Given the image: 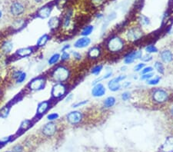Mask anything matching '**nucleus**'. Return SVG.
<instances>
[{"label":"nucleus","mask_w":173,"mask_h":152,"mask_svg":"<svg viewBox=\"0 0 173 152\" xmlns=\"http://www.w3.org/2000/svg\"><path fill=\"white\" fill-rule=\"evenodd\" d=\"M112 74V71H108V72H107V74H105V75H104L103 77H102V79H107V78H110Z\"/></svg>","instance_id":"a18cd8bd"},{"label":"nucleus","mask_w":173,"mask_h":152,"mask_svg":"<svg viewBox=\"0 0 173 152\" xmlns=\"http://www.w3.org/2000/svg\"><path fill=\"white\" fill-rule=\"evenodd\" d=\"M90 43L91 39L88 38L87 36H84V37L79 39L75 42L74 47L77 48V49H83V48L87 47Z\"/></svg>","instance_id":"ddd939ff"},{"label":"nucleus","mask_w":173,"mask_h":152,"mask_svg":"<svg viewBox=\"0 0 173 152\" xmlns=\"http://www.w3.org/2000/svg\"><path fill=\"white\" fill-rule=\"evenodd\" d=\"M70 71L68 68L63 65H60L55 68L51 74V78L56 83H62L67 81L69 78Z\"/></svg>","instance_id":"7ed1b4c3"},{"label":"nucleus","mask_w":173,"mask_h":152,"mask_svg":"<svg viewBox=\"0 0 173 152\" xmlns=\"http://www.w3.org/2000/svg\"><path fill=\"white\" fill-rule=\"evenodd\" d=\"M125 68H126V67H125V66L122 67V68H121V70H122V71H125Z\"/></svg>","instance_id":"603ef678"},{"label":"nucleus","mask_w":173,"mask_h":152,"mask_svg":"<svg viewBox=\"0 0 173 152\" xmlns=\"http://www.w3.org/2000/svg\"><path fill=\"white\" fill-rule=\"evenodd\" d=\"M130 98H131V93L129 92H123L122 94V99L123 101H125V102L128 101Z\"/></svg>","instance_id":"e433bc0d"},{"label":"nucleus","mask_w":173,"mask_h":152,"mask_svg":"<svg viewBox=\"0 0 173 152\" xmlns=\"http://www.w3.org/2000/svg\"><path fill=\"white\" fill-rule=\"evenodd\" d=\"M69 58H70L69 54L68 52H62V55H61V56H60V58H61V60H62V62H64V61H66V60L69 59Z\"/></svg>","instance_id":"ea45409f"},{"label":"nucleus","mask_w":173,"mask_h":152,"mask_svg":"<svg viewBox=\"0 0 173 152\" xmlns=\"http://www.w3.org/2000/svg\"><path fill=\"white\" fill-rule=\"evenodd\" d=\"M72 98V94H70L69 95L68 97H67L66 98H65V101H66V102H69V101L70 99Z\"/></svg>","instance_id":"8fccbe9b"},{"label":"nucleus","mask_w":173,"mask_h":152,"mask_svg":"<svg viewBox=\"0 0 173 152\" xmlns=\"http://www.w3.org/2000/svg\"><path fill=\"white\" fill-rule=\"evenodd\" d=\"M58 115L57 113H52L49 115L47 116V119L49 120V121H54V120H56L58 119Z\"/></svg>","instance_id":"58836bf2"},{"label":"nucleus","mask_w":173,"mask_h":152,"mask_svg":"<svg viewBox=\"0 0 173 152\" xmlns=\"http://www.w3.org/2000/svg\"><path fill=\"white\" fill-rule=\"evenodd\" d=\"M26 73H24V72H23V71H22V72L19 74V75L16 78V82L17 83H22L23 81H24L25 79H26Z\"/></svg>","instance_id":"473e14b6"},{"label":"nucleus","mask_w":173,"mask_h":152,"mask_svg":"<svg viewBox=\"0 0 173 152\" xmlns=\"http://www.w3.org/2000/svg\"><path fill=\"white\" fill-rule=\"evenodd\" d=\"M125 46V41L119 36H113L107 42L106 49L111 53L116 54L124 50Z\"/></svg>","instance_id":"f257e3e1"},{"label":"nucleus","mask_w":173,"mask_h":152,"mask_svg":"<svg viewBox=\"0 0 173 152\" xmlns=\"http://www.w3.org/2000/svg\"><path fill=\"white\" fill-rule=\"evenodd\" d=\"M101 55V49L99 46H94L91 48L88 52V57L91 59L98 58Z\"/></svg>","instance_id":"2eb2a0df"},{"label":"nucleus","mask_w":173,"mask_h":152,"mask_svg":"<svg viewBox=\"0 0 173 152\" xmlns=\"http://www.w3.org/2000/svg\"><path fill=\"white\" fill-rule=\"evenodd\" d=\"M143 68H145V64L144 63H139L138 65H136L134 68V71H142Z\"/></svg>","instance_id":"37998d69"},{"label":"nucleus","mask_w":173,"mask_h":152,"mask_svg":"<svg viewBox=\"0 0 173 152\" xmlns=\"http://www.w3.org/2000/svg\"><path fill=\"white\" fill-rule=\"evenodd\" d=\"M152 71H153V68H152V67L151 66L145 67V68H143V69H142V71H141V74H148V73L152 72Z\"/></svg>","instance_id":"72a5a7b5"},{"label":"nucleus","mask_w":173,"mask_h":152,"mask_svg":"<svg viewBox=\"0 0 173 152\" xmlns=\"http://www.w3.org/2000/svg\"><path fill=\"white\" fill-rule=\"evenodd\" d=\"M115 102H116V100H115V98L112 97V96H109V97L106 98L104 100L103 105L105 108L108 109V108L113 107L114 105H115Z\"/></svg>","instance_id":"6ab92c4d"},{"label":"nucleus","mask_w":173,"mask_h":152,"mask_svg":"<svg viewBox=\"0 0 173 152\" xmlns=\"http://www.w3.org/2000/svg\"><path fill=\"white\" fill-rule=\"evenodd\" d=\"M105 92H106V90H105V86L101 83H98V84L94 85L92 90V96L96 98L102 97L105 94Z\"/></svg>","instance_id":"f8f14e48"},{"label":"nucleus","mask_w":173,"mask_h":152,"mask_svg":"<svg viewBox=\"0 0 173 152\" xmlns=\"http://www.w3.org/2000/svg\"><path fill=\"white\" fill-rule=\"evenodd\" d=\"M42 1H43V0H33V2H34L35 3H41Z\"/></svg>","instance_id":"3c124183"},{"label":"nucleus","mask_w":173,"mask_h":152,"mask_svg":"<svg viewBox=\"0 0 173 152\" xmlns=\"http://www.w3.org/2000/svg\"><path fill=\"white\" fill-rule=\"evenodd\" d=\"M163 147L166 150V152H168V150H173V138L169 137V138H167L166 141L164 144Z\"/></svg>","instance_id":"4be33fe9"},{"label":"nucleus","mask_w":173,"mask_h":152,"mask_svg":"<svg viewBox=\"0 0 173 152\" xmlns=\"http://www.w3.org/2000/svg\"><path fill=\"white\" fill-rule=\"evenodd\" d=\"M93 29H94V26H86V28H84V29H83V31H82L81 35L83 36H89V35H90L91 33H92Z\"/></svg>","instance_id":"393cba45"},{"label":"nucleus","mask_w":173,"mask_h":152,"mask_svg":"<svg viewBox=\"0 0 173 152\" xmlns=\"http://www.w3.org/2000/svg\"><path fill=\"white\" fill-rule=\"evenodd\" d=\"M160 58L164 63H170L173 60V54L168 49H165L161 52Z\"/></svg>","instance_id":"4468645a"},{"label":"nucleus","mask_w":173,"mask_h":152,"mask_svg":"<svg viewBox=\"0 0 173 152\" xmlns=\"http://www.w3.org/2000/svg\"><path fill=\"white\" fill-rule=\"evenodd\" d=\"M169 113H170V115H171V117L173 118V102L171 103V106H170V108H169Z\"/></svg>","instance_id":"de8ad7c7"},{"label":"nucleus","mask_w":173,"mask_h":152,"mask_svg":"<svg viewBox=\"0 0 173 152\" xmlns=\"http://www.w3.org/2000/svg\"><path fill=\"white\" fill-rule=\"evenodd\" d=\"M83 118V113L79 111L71 112L66 115V120L70 125H76L79 124Z\"/></svg>","instance_id":"423d86ee"},{"label":"nucleus","mask_w":173,"mask_h":152,"mask_svg":"<svg viewBox=\"0 0 173 152\" xmlns=\"http://www.w3.org/2000/svg\"><path fill=\"white\" fill-rule=\"evenodd\" d=\"M66 92V87L62 83H56L52 87L51 95L54 98H59Z\"/></svg>","instance_id":"0eeeda50"},{"label":"nucleus","mask_w":173,"mask_h":152,"mask_svg":"<svg viewBox=\"0 0 173 152\" xmlns=\"http://www.w3.org/2000/svg\"><path fill=\"white\" fill-rule=\"evenodd\" d=\"M49 107V102H48V101H45V102H41V103H39L37 107V111H36L37 115H42V114H44L47 110H48Z\"/></svg>","instance_id":"f3484780"},{"label":"nucleus","mask_w":173,"mask_h":152,"mask_svg":"<svg viewBox=\"0 0 173 152\" xmlns=\"http://www.w3.org/2000/svg\"><path fill=\"white\" fill-rule=\"evenodd\" d=\"M126 78L125 75H119L118 77L112 78L111 81H108V87L110 91L112 92H117V91L121 89V85H120V81H124Z\"/></svg>","instance_id":"1a4fd4ad"},{"label":"nucleus","mask_w":173,"mask_h":152,"mask_svg":"<svg viewBox=\"0 0 173 152\" xmlns=\"http://www.w3.org/2000/svg\"><path fill=\"white\" fill-rule=\"evenodd\" d=\"M49 36H48V35L46 34L43 35V36H41V37L39 38V40H38L37 46H39V47L44 46V45L47 43V42L49 41Z\"/></svg>","instance_id":"5701e85b"},{"label":"nucleus","mask_w":173,"mask_h":152,"mask_svg":"<svg viewBox=\"0 0 173 152\" xmlns=\"http://www.w3.org/2000/svg\"><path fill=\"white\" fill-rule=\"evenodd\" d=\"M9 110H10L9 108H8V107L4 108V109H2V111L0 112V116L3 118H6V117L8 116L9 113Z\"/></svg>","instance_id":"2f4dec72"},{"label":"nucleus","mask_w":173,"mask_h":152,"mask_svg":"<svg viewBox=\"0 0 173 152\" xmlns=\"http://www.w3.org/2000/svg\"><path fill=\"white\" fill-rule=\"evenodd\" d=\"M51 11H52V7L46 5V6L42 7V9L39 10L38 12V16L41 19H46L49 16Z\"/></svg>","instance_id":"dca6fc26"},{"label":"nucleus","mask_w":173,"mask_h":152,"mask_svg":"<svg viewBox=\"0 0 173 152\" xmlns=\"http://www.w3.org/2000/svg\"><path fill=\"white\" fill-rule=\"evenodd\" d=\"M31 125V121L30 120H25L22 122L21 125H20V130L22 131H25V130L27 129L28 128H29Z\"/></svg>","instance_id":"c85d7f7f"},{"label":"nucleus","mask_w":173,"mask_h":152,"mask_svg":"<svg viewBox=\"0 0 173 152\" xmlns=\"http://www.w3.org/2000/svg\"><path fill=\"white\" fill-rule=\"evenodd\" d=\"M2 11L0 10V19L2 18Z\"/></svg>","instance_id":"864d4df0"},{"label":"nucleus","mask_w":173,"mask_h":152,"mask_svg":"<svg viewBox=\"0 0 173 152\" xmlns=\"http://www.w3.org/2000/svg\"><path fill=\"white\" fill-rule=\"evenodd\" d=\"M23 150H24V148H23V146H22L21 144H17V145L14 146V147H12V152H23Z\"/></svg>","instance_id":"f704fd0d"},{"label":"nucleus","mask_w":173,"mask_h":152,"mask_svg":"<svg viewBox=\"0 0 173 152\" xmlns=\"http://www.w3.org/2000/svg\"><path fill=\"white\" fill-rule=\"evenodd\" d=\"M146 52L149 54L156 53L158 52V49L154 45H149L146 47Z\"/></svg>","instance_id":"c756f323"},{"label":"nucleus","mask_w":173,"mask_h":152,"mask_svg":"<svg viewBox=\"0 0 173 152\" xmlns=\"http://www.w3.org/2000/svg\"><path fill=\"white\" fill-rule=\"evenodd\" d=\"M141 59L143 60L144 62H150L151 60H152V56L150 55V54L147 53L146 55H145L144 56H142Z\"/></svg>","instance_id":"c9c22d12"},{"label":"nucleus","mask_w":173,"mask_h":152,"mask_svg":"<svg viewBox=\"0 0 173 152\" xmlns=\"http://www.w3.org/2000/svg\"><path fill=\"white\" fill-rule=\"evenodd\" d=\"M154 74L153 73H148V74H143V75L141 76V79L142 80H149L150 78H152L153 77Z\"/></svg>","instance_id":"4c0bfd02"},{"label":"nucleus","mask_w":173,"mask_h":152,"mask_svg":"<svg viewBox=\"0 0 173 152\" xmlns=\"http://www.w3.org/2000/svg\"><path fill=\"white\" fill-rule=\"evenodd\" d=\"M24 25V22H23L22 20H16V21L14 22V28H16V29H19V28H22Z\"/></svg>","instance_id":"a19ab883"},{"label":"nucleus","mask_w":173,"mask_h":152,"mask_svg":"<svg viewBox=\"0 0 173 152\" xmlns=\"http://www.w3.org/2000/svg\"><path fill=\"white\" fill-rule=\"evenodd\" d=\"M88 102H89L88 100H84V101H82V102H77V103L74 104V105H72V107L73 108L81 107V106H83V105H85L86 104H87Z\"/></svg>","instance_id":"79ce46f5"},{"label":"nucleus","mask_w":173,"mask_h":152,"mask_svg":"<svg viewBox=\"0 0 173 152\" xmlns=\"http://www.w3.org/2000/svg\"><path fill=\"white\" fill-rule=\"evenodd\" d=\"M33 48L28 47V48H23V49H20L19 50H17L16 55H19V57H27L29 55H30L31 54L33 53Z\"/></svg>","instance_id":"a211bd4d"},{"label":"nucleus","mask_w":173,"mask_h":152,"mask_svg":"<svg viewBox=\"0 0 173 152\" xmlns=\"http://www.w3.org/2000/svg\"><path fill=\"white\" fill-rule=\"evenodd\" d=\"M161 77L160 76H156L155 78H152V79H149L147 80V84L149 85H156L159 84L160 82Z\"/></svg>","instance_id":"cd10ccee"},{"label":"nucleus","mask_w":173,"mask_h":152,"mask_svg":"<svg viewBox=\"0 0 173 152\" xmlns=\"http://www.w3.org/2000/svg\"><path fill=\"white\" fill-rule=\"evenodd\" d=\"M25 10H26V5L19 0L12 1L8 7L9 14L14 18H17L22 16L25 12Z\"/></svg>","instance_id":"20e7f679"},{"label":"nucleus","mask_w":173,"mask_h":152,"mask_svg":"<svg viewBox=\"0 0 173 152\" xmlns=\"http://www.w3.org/2000/svg\"><path fill=\"white\" fill-rule=\"evenodd\" d=\"M2 51L5 54H8L13 49V44L12 42H10V41H7V42H4L2 45Z\"/></svg>","instance_id":"aec40b11"},{"label":"nucleus","mask_w":173,"mask_h":152,"mask_svg":"<svg viewBox=\"0 0 173 152\" xmlns=\"http://www.w3.org/2000/svg\"><path fill=\"white\" fill-rule=\"evenodd\" d=\"M151 100L156 105H162L169 101V94L163 88H154L151 91Z\"/></svg>","instance_id":"f03ea898"},{"label":"nucleus","mask_w":173,"mask_h":152,"mask_svg":"<svg viewBox=\"0 0 173 152\" xmlns=\"http://www.w3.org/2000/svg\"><path fill=\"white\" fill-rule=\"evenodd\" d=\"M72 55H73V57H74V58H75V59L80 60L82 58V55H81V54L79 53V52H72Z\"/></svg>","instance_id":"c03bdc74"},{"label":"nucleus","mask_w":173,"mask_h":152,"mask_svg":"<svg viewBox=\"0 0 173 152\" xmlns=\"http://www.w3.org/2000/svg\"><path fill=\"white\" fill-rule=\"evenodd\" d=\"M60 20L58 17H52L49 21V26L51 29H55L59 26Z\"/></svg>","instance_id":"412c9836"},{"label":"nucleus","mask_w":173,"mask_h":152,"mask_svg":"<svg viewBox=\"0 0 173 152\" xmlns=\"http://www.w3.org/2000/svg\"><path fill=\"white\" fill-rule=\"evenodd\" d=\"M139 21L142 26H148V25L150 24V21H149V19L147 18L145 16H141L140 19H139Z\"/></svg>","instance_id":"7c9ffc66"},{"label":"nucleus","mask_w":173,"mask_h":152,"mask_svg":"<svg viewBox=\"0 0 173 152\" xmlns=\"http://www.w3.org/2000/svg\"><path fill=\"white\" fill-rule=\"evenodd\" d=\"M143 36V31L138 27L131 28L128 30L126 33V37L128 40L131 42H136L139 40Z\"/></svg>","instance_id":"39448f33"},{"label":"nucleus","mask_w":173,"mask_h":152,"mask_svg":"<svg viewBox=\"0 0 173 152\" xmlns=\"http://www.w3.org/2000/svg\"><path fill=\"white\" fill-rule=\"evenodd\" d=\"M5 152H12V151H9H9H5Z\"/></svg>","instance_id":"5fc2aeb1"},{"label":"nucleus","mask_w":173,"mask_h":152,"mask_svg":"<svg viewBox=\"0 0 173 152\" xmlns=\"http://www.w3.org/2000/svg\"><path fill=\"white\" fill-rule=\"evenodd\" d=\"M45 78H43V77H39V78H35V79H33V81H31L28 85V87L32 91H39L45 88Z\"/></svg>","instance_id":"6e6552de"},{"label":"nucleus","mask_w":173,"mask_h":152,"mask_svg":"<svg viewBox=\"0 0 173 152\" xmlns=\"http://www.w3.org/2000/svg\"><path fill=\"white\" fill-rule=\"evenodd\" d=\"M70 48V45H65V46H64L62 49V52H65V51L67 50V49H69Z\"/></svg>","instance_id":"49530a36"},{"label":"nucleus","mask_w":173,"mask_h":152,"mask_svg":"<svg viewBox=\"0 0 173 152\" xmlns=\"http://www.w3.org/2000/svg\"><path fill=\"white\" fill-rule=\"evenodd\" d=\"M143 56V52L142 51H134L131 53L128 54L124 58V63L129 65L132 64L136 61V59H141Z\"/></svg>","instance_id":"9b49d317"},{"label":"nucleus","mask_w":173,"mask_h":152,"mask_svg":"<svg viewBox=\"0 0 173 152\" xmlns=\"http://www.w3.org/2000/svg\"><path fill=\"white\" fill-rule=\"evenodd\" d=\"M102 68H103V65H98L96 66H95L94 68H92L91 73L92 74H95V75H99L100 74V72L102 71Z\"/></svg>","instance_id":"bb28decb"},{"label":"nucleus","mask_w":173,"mask_h":152,"mask_svg":"<svg viewBox=\"0 0 173 152\" xmlns=\"http://www.w3.org/2000/svg\"><path fill=\"white\" fill-rule=\"evenodd\" d=\"M57 131V126L54 122H49L45 124L42 128V133L45 137H52Z\"/></svg>","instance_id":"9d476101"},{"label":"nucleus","mask_w":173,"mask_h":152,"mask_svg":"<svg viewBox=\"0 0 173 152\" xmlns=\"http://www.w3.org/2000/svg\"><path fill=\"white\" fill-rule=\"evenodd\" d=\"M130 85H131V83L129 82V81H128V82H125V84L123 85L122 86H123V87H124V88H127V87H129V86Z\"/></svg>","instance_id":"09e8293b"},{"label":"nucleus","mask_w":173,"mask_h":152,"mask_svg":"<svg viewBox=\"0 0 173 152\" xmlns=\"http://www.w3.org/2000/svg\"><path fill=\"white\" fill-rule=\"evenodd\" d=\"M154 67H155V69L157 70V71L160 74H164L165 73V68H164V65L161 62L159 61H156L154 64Z\"/></svg>","instance_id":"b1692460"},{"label":"nucleus","mask_w":173,"mask_h":152,"mask_svg":"<svg viewBox=\"0 0 173 152\" xmlns=\"http://www.w3.org/2000/svg\"><path fill=\"white\" fill-rule=\"evenodd\" d=\"M60 59V55L59 54H54L53 55L51 56V58L49 59V65H54V64L57 63L58 62V60Z\"/></svg>","instance_id":"a878e982"}]
</instances>
